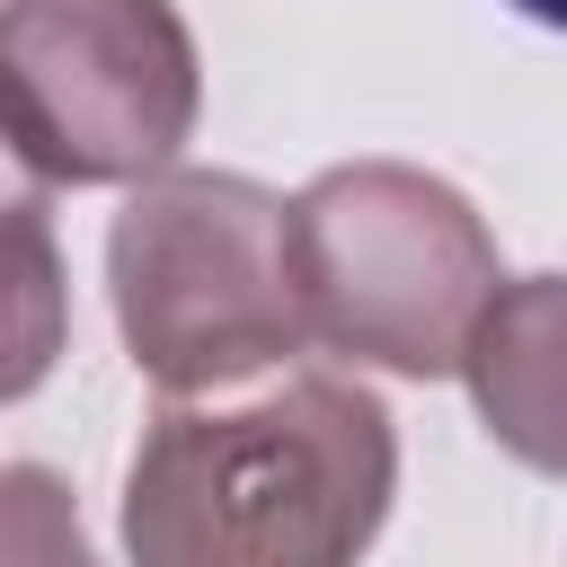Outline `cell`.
<instances>
[{
	"mask_svg": "<svg viewBox=\"0 0 567 567\" xmlns=\"http://www.w3.org/2000/svg\"><path fill=\"white\" fill-rule=\"evenodd\" d=\"M399 487L390 408L346 372H257L168 399L124 470L142 567H337L372 549Z\"/></svg>",
	"mask_w": 567,
	"mask_h": 567,
	"instance_id": "cell-1",
	"label": "cell"
},
{
	"mask_svg": "<svg viewBox=\"0 0 567 567\" xmlns=\"http://www.w3.org/2000/svg\"><path fill=\"white\" fill-rule=\"evenodd\" d=\"M284 257L310 346L346 363H381L399 381L461 372V346L487 292L505 284L470 195L408 159L319 168L284 204Z\"/></svg>",
	"mask_w": 567,
	"mask_h": 567,
	"instance_id": "cell-2",
	"label": "cell"
},
{
	"mask_svg": "<svg viewBox=\"0 0 567 567\" xmlns=\"http://www.w3.org/2000/svg\"><path fill=\"white\" fill-rule=\"evenodd\" d=\"M106 292L142 381L168 399L257 381L310 346L284 195L239 168H151L106 230Z\"/></svg>",
	"mask_w": 567,
	"mask_h": 567,
	"instance_id": "cell-3",
	"label": "cell"
},
{
	"mask_svg": "<svg viewBox=\"0 0 567 567\" xmlns=\"http://www.w3.org/2000/svg\"><path fill=\"white\" fill-rule=\"evenodd\" d=\"M195 115L204 62L177 0H0V133L44 186H133Z\"/></svg>",
	"mask_w": 567,
	"mask_h": 567,
	"instance_id": "cell-4",
	"label": "cell"
},
{
	"mask_svg": "<svg viewBox=\"0 0 567 567\" xmlns=\"http://www.w3.org/2000/svg\"><path fill=\"white\" fill-rule=\"evenodd\" d=\"M461 381L478 425L540 478H567V275H514L487 292Z\"/></svg>",
	"mask_w": 567,
	"mask_h": 567,
	"instance_id": "cell-5",
	"label": "cell"
},
{
	"mask_svg": "<svg viewBox=\"0 0 567 567\" xmlns=\"http://www.w3.org/2000/svg\"><path fill=\"white\" fill-rule=\"evenodd\" d=\"M71 346V284L44 221V177H0V408L53 381Z\"/></svg>",
	"mask_w": 567,
	"mask_h": 567,
	"instance_id": "cell-6",
	"label": "cell"
},
{
	"mask_svg": "<svg viewBox=\"0 0 567 567\" xmlns=\"http://www.w3.org/2000/svg\"><path fill=\"white\" fill-rule=\"evenodd\" d=\"M80 523H71V487L53 470H0V558H80Z\"/></svg>",
	"mask_w": 567,
	"mask_h": 567,
	"instance_id": "cell-7",
	"label": "cell"
},
{
	"mask_svg": "<svg viewBox=\"0 0 567 567\" xmlns=\"http://www.w3.org/2000/svg\"><path fill=\"white\" fill-rule=\"evenodd\" d=\"M514 9H523L532 27H558V35H567V0H514Z\"/></svg>",
	"mask_w": 567,
	"mask_h": 567,
	"instance_id": "cell-8",
	"label": "cell"
},
{
	"mask_svg": "<svg viewBox=\"0 0 567 567\" xmlns=\"http://www.w3.org/2000/svg\"><path fill=\"white\" fill-rule=\"evenodd\" d=\"M0 177H35V168L18 159V142H9V133H0Z\"/></svg>",
	"mask_w": 567,
	"mask_h": 567,
	"instance_id": "cell-9",
	"label": "cell"
}]
</instances>
